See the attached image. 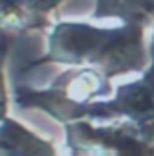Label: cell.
Wrapping results in <instances>:
<instances>
[{"label": "cell", "instance_id": "obj_1", "mask_svg": "<svg viewBox=\"0 0 154 156\" xmlns=\"http://www.w3.org/2000/svg\"><path fill=\"white\" fill-rule=\"evenodd\" d=\"M118 15L125 20L138 22L143 18L149 22L154 15V0H100L98 15Z\"/></svg>", "mask_w": 154, "mask_h": 156}, {"label": "cell", "instance_id": "obj_2", "mask_svg": "<svg viewBox=\"0 0 154 156\" xmlns=\"http://www.w3.org/2000/svg\"><path fill=\"white\" fill-rule=\"evenodd\" d=\"M4 104H5V96H4V85H2V75H0V116L4 111Z\"/></svg>", "mask_w": 154, "mask_h": 156}]
</instances>
